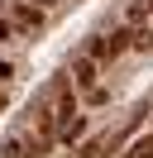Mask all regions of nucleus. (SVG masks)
Wrapping results in <instances>:
<instances>
[{
  "label": "nucleus",
  "instance_id": "nucleus-1",
  "mask_svg": "<svg viewBox=\"0 0 153 158\" xmlns=\"http://www.w3.org/2000/svg\"><path fill=\"white\" fill-rule=\"evenodd\" d=\"M81 134H86V120H81V115L72 110V115L62 120V144H72V139H81Z\"/></svg>",
  "mask_w": 153,
  "mask_h": 158
},
{
  "label": "nucleus",
  "instance_id": "nucleus-2",
  "mask_svg": "<svg viewBox=\"0 0 153 158\" xmlns=\"http://www.w3.org/2000/svg\"><path fill=\"white\" fill-rule=\"evenodd\" d=\"M72 72H76V81H81V86H96V58H76Z\"/></svg>",
  "mask_w": 153,
  "mask_h": 158
},
{
  "label": "nucleus",
  "instance_id": "nucleus-3",
  "mask_svg": "<svg viewBox=\"0 0 153 158\" xmlns=\"http://www.w3.org/2000/svg\"><path fill=\"white\" fill-rule=\"evenodd\" d=\"M129 158H153V134H143V139H134V148H129Z\"/></svg>",
  "mask_w": 153,
  "mask_h": 158
},
{
  "label": "nucleus",
  "instance_id": "nucleus-4",
  "mask_svg": "<svg viewBox=\"0 0 153 158\" xmlns=\"http://www.w3.org/2000/svg\"><path fill=\"white\" fill-rule=\"evenodd\" d=\"M0 153H5V158H29V153H24V139H5Z\"/></svg>",
  "mask_w": 153,
  "mask_h": 158
},
{
  "label": "nucleus",
  "instance_id": "nucleus-5",
  "mask_svg": "<svg viewBox=\"0 0 153 158\" xmlns=\"http://www.w3.org/2000/svg\"><path fill=\"white\" fill-rule=\"evenodd\" d=\"M86 101H91V106H105V101H110V91H105V86H86Z\"/></svg>",
  "mask_w": 153,
  "mask_h": 158
},
{
  "label": "nucleus",
  "instance_id": "nucleus-6",
  "mask_svg": "<svg viewBox=\"0 0 153 158\" xmlns=\"http://www.w3.org/2000/svg\"><path fill=\"white\" fill-rule=\"evenodd\" d=\"M14 24H19V29H34V24H38V10H19Z\"/></svg>",
  "mask_w": 153,
  "mask_h": 158
},
{
  "label": "nucleus",
  "instance_id": "nucleus-7",
  "mask_svg": "<svg viewBox=\"0 0 153 158\" xmlns=\"http://www.w3.org/2000/svg\"><path fill=\"white\" fill-rule=\"evenodd\" d=\"M143 15H153V0H139V5L129 10V19H143Z\"/></svg>",
  "mask_w": 153,
  "mask_h": 158
},
{
  "label": "nucleus",
  "instance_id": "nucleus-8",
  "mask_svg": "<svg viewBox=\"0 0 153 158\" xmlns=\"http://www.w3.org/2000/svg\"><path fill=\"white\" fill-rule=\"evenodd\" d=\"M96 153H101V139H91V144H86V148H81L76 158H96Z\"/></svg>",
  "mask_w": 153,
  "mask_h": 158
},
{
  "label": "nucleus",
  "instance_id": "nucleus-9",
  "mask_svg": "<svg viewBox=\"0 0 153 158\" xmlns=\"http://www.w3.org/2000/svg\"><path fill=\"white\" fill-rule=\"evenodd\" d=\"M48 5H57V0H34V10H48Z\"/></svg>",
  "mask_w": 153,
  "mask_h": 158
},
{
  "label": "nucleus",
  "instance_id": "nucleus-10",
  "mask_svg": "<svg viewBox=\"0 0 153 158\" xmlns=\"http://www.w3.org/2000/svg\"><path fill=\"white\" fill-rule=\"evenodd\" d=\"M5 34H10V24H5V19H0V39H5Z\"/></svg>",
  "mask_w": 153,
  "mask_h": 158
}]
</instances>
